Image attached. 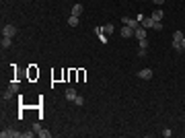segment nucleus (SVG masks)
Returning a JSON list of instances; mask_svg holds the SVG:
<instances>
[{
    "label": "nucleus",
    "instance_id": "obj_1",
    "mask_svg": "<svg viewBox=\"0 0 185 138\" xmlns=\"http://www.w3.org/2000/svg\"><path fill=\"white\" fill-rule=\"evenodd\" d=\"M0 136H2V138H21L23 134L17 132V130H12V128H8V130H2V132H0Z\"/></svg>",
    "mask_w": 185,
    "mask_h": 138
},
{
    "label": "nucleus",
    "instance_id": "obj_13",
    "mask_svg": "<svg viewBox=\"0 0 185 138\" xmlns=\"http://www.w3.org/2000/svg\"><path fill=\"white\" fill-rule=\"evenodd\" d=\"M103 33H113V31H115V27H113V25L111 23H107V25H105V27H103Z\"/></svg>",
    "mask_w": 185,
    "mask_h": 138
},
{
    "label": "nucleus",
    "instance_id": "obj_20",
    "mask_svg": "<svg viewBox=\"0 0 185 138\" xmlns=\"http://www.w3.org/2000/svg\"><path fill=\"white\" fill-rule=\"evenodd\" d=\"M173 49H177V52H183V49H181V41H173Z\"/></svg>",
    "mask_w": 185,
    "mask_h": 138
},
{
    "label": "nucleus",
    "instance_id": "obj_21",
    "mask_svg": "<svg viewBox=\"0 0 185 138\" xmlns=\"http://www.w3.org/2000/svg\"><path fill=\"white\" fill-rule=\"evenodd\" d=\"M138 43H140V48H142V49H146V48H148V39H140Z\"/></svg>",
    "mask_w": 185,
    "mask_h": 138
},
{
    "label": "nucleus",
    "instance_id": "obj_22",
    "mask_svg": "<svg viewBox=\"0 0 185 138\" xmlns=\"http://www.w3.org/2000/svg\"><path fill=\"white\" fill-rule=\"evenodd\" d=\"M162 136H165V138H171V136H173V132L167 128V130H162Z\"/></svg>",
    "mask_w": 185,
    "mask_h": 138
},
{
    "label": "nucleus",
    "instance_id": "obj_9",
    "mask_svg": "<svg viewBox=\"0 0 185 138\" xmlns=\"http://www.w3.org/2000/svg\"><path fill=\"white\" fill-rule=\"evenodd\" d=\"M0 45H2V49H8L10 45H12V37H6V35H2V41H0Z\"/></svg>",
    "mask_w": 185,
    "mask_h": 138
},
{
    "label": "nucleus",
    "instance_id": "obj_10",
    "mask_svg": "<svg viewBox=\"0 0 185 138\" xmlns=\"http://www.w3.org/2000/svg\"><path fill=\"white\" fill-rule=\"evenodd\" d=\"M76 91L72 89V87H70V89H66V99H68V101H74V99H76Z\"/></svg>",
    "mask_w": 185,
    "mask_h": 138
},
{
    "label": "nucleus",
    "instance_id": "obj_17",
    "mask_svg": "<svg viewBox=\"0 0 185 138\" xmlns=\"http://www.w3.org/2000/svg\"><path fill=\"white\" fill-rule=\"evenodd\" d=\"M37 136H41V138H49V136H52V132H48V130H43V128H41V130L37 132Z\"/></svg>",
    "mask_w": 185,
    "mask_h": 138
},
{
    "label": "nucleus",
    "instance_id": "obj_19",
    "mask_svg": "<svg viewBox=\"0 0 185 138\" xmlns=\"http://www.w3.org/2000/svg\"><path fill=\"white\" fill-rule=\"evenodd\" d=\"M152 29H154V31H162V23H161V21H156V23H154V27H152Z\"/></svg>",
    "mask_w": 185,
    "mask_h": 138
},
{
    "label": "nucleus",
    "instance_id": "obj_15",
    "mask_svg": "<svg viewBox=\"0 0 185 138\" xmlns=\"http://www.w3.org/2000/svg\"><path fill=\"white\" fill-rule=\"evenodd\" d=\"M74 103H76L78 107H82V105H84V97H82V95H76V99H74Z\"/></svg>",
    "mask_w": 185,
    "mask_h": 138
},
{
    "label": "nucleus",
    "instance_id": "obj_24",
    "mask_svg": "<svg viewBox=\"0 0 185 138\" xmlns=\"http://www.w3.org/2000/svg\"><path fill=\"white\" fill-rule=\"evenodd\" d=\"M152 2H154V4H158V6H161L162 2H165V0H152Z\"/></svg>",
    "mask_w": 185,
    "mask_h": 138
},
{
    "label": "nucleus",
    "instance_id": "obj_16",
    "mask_svg": "<svg viewBox=\"0 0 185 138\" xmlns=\"http://www.w3.org/2000/svg\"><path fill=\"white\" fill-rule=\"evenodd\" d=\"M8 91H12V93L17 95V93H19V83H10L8 84Z\"/></svg>",
    "mask_w": 185,
    "mask_h": 138
},
{
    "label": "nucleus",
    "instance_id": "obj_6",
    "mask_svg": "<svg viewBox=\"0 0 185 138\" xmlns=\"http://www.w3.org/2000/svg\"><path fill=\"white\" fill-rule=\"evenodd\" d=\"M134 31H136V29H132V27L123 25L122 29H119V33H122V37H132V35H134Z\"/></svg>",
    "mask_w": 185,
    "mask_h": 138
},
{
    "label": "nucleus",
    "instance_id": "obj_12",
    "mask_svg": "<svg viewBox=\"0 0 185 138\" xmlns=\"http://www.w3.org/2000/svg\"><path fill=\"white\" fill-rule=\"evenodd\" d=\"M68 25H70V27H76V25H78V17L70 15V17H68Z\"/></svg>",
    "mask_w": 185,
    "mask_h": 138
},
{
    "label": "nucleus",
    "instance_id": "obj_4",
    "mask_svg": "<svg viewBox=\"0 0 185 138\" xmlns=\"http://www.w3.org/2000/svg\"><path fill=\"white\" fill-rule=\"evenodd\" d=\"M134 35H136V39L140 41V39H146V29H144V27H136V31H134Z\"/></svg>",
    "mask_w": 185,
    "mask_h": 138
},
{
    "label": "nucleus",
    "instance_id": "obj_18",
    "mask_svg": "<svg viewBox=\"0 0 185 138\" xmlns=\"http://www.w3.org/2000/svg\"><path fill=\"white\" fill-rule=\"evenodd\" d=\"M12 95H15V93H12V91H8V89H6L4 93H2V99H4V101H8V99L12 97Z\"/></svg>",
    "mask_w": 185,
    "mask_h": 138
},
{
    "label": "nucleus",
    "instance_id": "obj_14",
    "mask_svg": "<svg viewBox=\"0 0 185 138\" xmlns=\"http://www.w3.org/2000/svg\"><path fill=\"white\" fill-rule=\"evenodd\" d=\"M162 17H165V15H162V10H154V13H152V19H154V21H162Z\"/></svg>",
    "mask_w": 185,
    "mask_h": 138
},
{
    "label": "nucleus",
    "instance_id": "obj_23",
    "mask_svg": "<svg viewBox=\"0 0 185 138\" xmlns=\"http://www.w3.org/2000/svg\"><path fill=\"white\" fill-rule=\"evenodd\" d=\"M33 136H35V132H25L23 134V138H33Z\"/></svg>",
    "mask_w": 185,
    "mask_h": 138
},
{
    "label": "nucleus",
    "instance_id": "obj_2",
    "mask_svg": "<svg viewBox=\"0 0 185 138\" xmlns=\"http://www.w3.org/2000/svg\"><path fill=\"white\" fill-rule=\"evenodd\" d=\"M122 23L128 25V27H132V29L140 27V21H138V19H132V17H122Z\"/></svg>",
    "mask_w": 185,
    "mask_h": 138
},
{
    "label": "nucleus",
    "instance_id": "obj_11",
    "mask_svg": "<svg viewBox=\"0 0 185 138\" xmlns=\"http://www.w3.org/2000/svg\"><path fill=\"white\" fill-rule=\"evenodd\" d=\"M183 37H185L183 31H175V33H173V41H181Z\"/></svg>",
    "mask_w": 185,
    "mask_h": 138
},
{
    "label": "nucleus",
    "instance_id": "obj_8",
    "mask_svg": "<svg viewBox=\"0 0 185 138\" xmlns=\"http://www.w3.org/2000/svg\"><path fill=\"white\" fill-rule=\"evenodd\" d=\"M84 13V6L82 4H74L72 6V13H70V15H74V17H80Z\"/></svg>",
    "mask_w": 185,
    "mask_h": 138
},
{
    "label": "nucleus",
    "instance_id": "obj_25",
    "mask_svg": "<svg viewBox=\"0 0 185 138\" xmlns=\"http://www.w3.org/2000/svg\"><path fill=\"white\" fill-rule=\"evenodd\" d=\"M181 49H183V52H185V37H183V39H181Z\"/></svg>",
    "mask_w": 185,
    "mask_h": 138
},
{
    "label": "nucleus",
    "instance_id": "obj_5",
    "mask_svg": "<svg viewBox=\"0 0 185 138\" xmlns=\"http://www.w3.org/2000/svg\"><path fill=\"white\" fill-rule=\"evenodd\" d=\"M138 76H140V79H144V80L152 79V68H142L140 72H138Z\"/></svg>",
    "mask_w": 185,
    "mask_h": 138
},
{
    "label": "nucleus",
    "instance_id": "obj_7",
    "mask_svg": "<svg viewBox=\"0 0 185 138\" xmlns=\"http://www.w3.org/2000/svg\"><path fill=\"white\" fill-rule=\"evenodd\" d=\"M154 23H156V21L152 19V17H144V21H142V27H144V29H152V27H154Z\"/></svg>",
    "mask_w": 185,
    "mask_h": 138
},
{
    "label": "nucleus",
    "instance_id": "obj_3",
    "mask_svg": "<svg viewBox=\"0 0 185 138\" xmlns=\"http://www.w3.org/2000/svg\"><path fill=\"white\" fill-rule=\"evenodd\" d=\"M2 35H6V37H15L17 35V27L15 25H4V27H2Z\"/></svg>",
    "mask_w": 185,
    "mask_h": 138
}]
</instances>
